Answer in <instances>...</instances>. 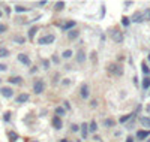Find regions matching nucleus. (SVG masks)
Wrapping results in <instances>:
<instances>
[{
  "label": "nucleus",
  "instance_id": "24",
  "mask_svg": "<svg viewBox=\"0 0 150 142\" xmlns=\"http://www.w3.org/2000/svg\"><path fill=\"white\" fill-rule=\"evenodd\" d=\"M14 11L17 12V14H20V12H27L29 9L24 8V6H20V5H18V6H15V8H14Z\"/></svg>",
  "mask_w": 150,
  "mask_h": 142
},
{
  "label": "nucleus",
  "instance_id": "2",
  "mask_svg": "<svg viewBox=\"0 0 150 142\" xmlns=\"http://www.w3.org/2000/svg\"><path fill=\"white\" fill-rule=\"evenodd\" d=\"M54 41H56V36L54 35H45L42 37H39L38 43L39 45H50V43H53Z\"/></svg>",
  "mask_w": 150,
  "mask_h": 142
},
{
  "label": "nucleus",
  "instance_id": "25",
  "mask_svg": "<svg viewBox=\"0 0 150 142\" xmlns=\"http://www.w3.org/2000/svg\"><path fill=\"white\" fill-rule=\"evenodd\" d=\"M122 24L125 25V27H128V25L131 24V18H128V17L123 15V17H122Z\"/></svg>",
  "mask_w": 150,
  "mask_h": 142
},
{
  "label": "nucleus",
  "instance_id": "26",
  "mask_svg": "<svg viewBox=\"0 0 150 142\" xmlns=\"http://www.w3.org/2000/svg\"><path fill=\"white\" fill-rule=\"evenodd\" d=\"M8 136L11 138V141H12V142H15V141H18V139H20V138H18V135H17L15 132H9V133H8Z\"/></svg>",
  "mask_w": 150,
  "mask_h": 142
},
{
  "label": "nucleus",
  "instance_id": "39",
  "mask_svg": "<svg viewBox=\"0 0 150 142\" xmlns=\"http://www.w3.org/2000/svg\"><path fill=\"white\" fill-rule=\"evenodd\" d=\"M63 103H65V108H68V109L71 108V105H69V102H63Z\"/></svg>",
  "mask_w": 150,
  "mask_h": 142
},
{
  "label": "nucleus",
  "instance_id": "34",
  "mask_svg": "<svg viewBox=\"0 0 150 142\" xmlns=\"http://www.w3.org/2000/svg\"><path fill=\"white\" fill-rule=\"evenodd\" d=\"M6 30H8V27H6L5 24H0V35H2V33H5Z\"/></svg>",
  "mask_w": 150,
  "mask_h": 142
},
{
  "label": "nucleus",
  "instance_id": "16",
  "mask_svg": "<svg viewBox=\"0 0 150 142\" xmlns=\"http://www.w3.org/2000/svg\"><path fill=\"white\" fill-rule=\"evenodd\" d=\"M78 35H80V31H78V30H69L68 31V37H69V39H77V37H78Z\"/></svg>",
  "mask_w": 150,
  "mask_h": 142
},
{
  "label": "nucleus",
  "instance_id": "33",
  "mask_svg": "<svg viewBox=\"0 0 150 142\" xmlns=\"http://www.w3.org/2000/svg\"><path fill=\"white\" fill-rule=\"evenodd\" d=\"M3 120H5V121H9V120H11V112H5V114H3Z\"/></svg>",
  "mask_w": 150,
  "mask_h": 142
},
{
  "label": "nucleus",
  "instance_id": "1",
  "mask_svg": "<svg viewBox=\"0 0 150 142\" xmlns=\"http://www.w3.org/2000/svg\"><path fill=\"white\" fill-rule=\"evenodd\" d=\"M110 36H111V39L116 42V43H122L123 39H125V36H123V31L120 29H111L110 30Z\"/></svg>",
  "mask_w": 150,
  "mask_h": 142
},
{
  "label": "nucleus",
  "instance_id": "8",
  "mask_svg": "<svg viewBox=\"0 0 150 142\" xmlns=\"http://www.w3.org/2000/svg\"><path fill=\"white\" fill-rule=\"evenodd\" d=\"M18 61L20 63H23V64H26V66H29L30 64V59H29V55L27 54H18Z\"/></svg>",
  "mask_w": 150,
  "mask_h": 142
},
{
  "label": "nucleus",
  "instance_id": "20",
  "mask_svg": "<svg viewBox=\"0 0 150 142\" xmlns=\"http://www.w3.org/2000/svg\"><path fill=\"white\" fill-rule=\"evenodd\" d=\"M9 55V49L8 48H0V59H5V57Z\"/></svg>",
  "mask_w": 150,
  "mask_h": 142
},
{
  "label": "nucleus",
  "instance_id": "43",
  "mask_svg": "<svg viewBox=\"0 0 150 142\" xmlns=\"http://www.w3.org/2000/svg\"><path fill=\"white\" fill-rule=\"evenodd\" d=\"M0 18H2V11H0Z\"/></svg>",
  "mask_w": 150,
  "mask_h": 142
},
{
  "label": "nucleus",
  "instance_id": "5",
  "mask_svg": "<svg viewBox=\"0 0 150 142\" xmlns=\"http://www.w3.org/2000/svg\"><path fill=\"white\" fill-rule=\"evenodd\" d=\"M89 94H90V91H89V85H87V84H83V85L80 87V96H81L83 99H87Z\"/></svg>",
  "mask_w": 150,
  "mask_h": 142
},
{
  "label": "nucleus",
  "instance_id": "18",
  "mask_svg": "<svg viewBox=\"0 0 150 142\" xmlns=\"http://www.w3.org/2000/svg\"><path fill=\"white\" fill-rule=\"evenodd\" d=\"M8 81L11 84H21L23 82V78H21V76H12V78H9Z\"/></svg>",
  "mask_w": 150,
  "mask_h": 142
},
{
  "label": "nucleus",
  "instance_id": "40",
  "mask_svg": "<svg viewBox=\"0 0 150 142\" xmlns=\"http://www.w3.org/2000/svg\"><path fill=\"white\" fill-rule=\"evenodd\" d=\"M125 142H134V138H131V136H129V138H128Z\"/></svg>",
  "mask_w": 150,
  "mask_h": 142
},
{
  "label": "nucleus",
  "instance_id": "41",
  "mask_svg": "<svg viewBox=\"0 0 150 142\" xmlns=\"http://www.w3.org/2000/svg\"><path fill=\"white\" fill-rule=\"evenodd\" d=\"M53 61H54V63H59V59H57L56 55H53Z\"/></svg>",
  "mask_w": 150,
  "mask_h": 142
},
{
  "label": "nucleus",
  "instance_id": "21",
  "mask_svg": "<svg viewBox=\"0 0 150 142\" xmlns=\"http://www.w3.org/2000/svg\"><path fill=\"white\" fill-rule=\"evenodd\" d=\"M36 31H38V27H32V29L29 30V39H30V41H33V37H35V35H36Z\"/></svg>",
  "mask_w": 150,
  "mask_h": 142
},
{
  "label": "nucleus",
  "instance_id": "37",
  "mask_svg": "<svg viewBox=\"0 0 150 142\" xmlns=\"http://www.w3.org/2000/svg\"><path fill=\"white\" fill-rule=\"evenodd\" d=\"M71 129H72L74 132H77V130H78V126H77V124H72V126H71Z\"/></svg>",
  "mask_w": 150,
  "mask_h": 142
},
{
  "label": "nucleus",
  "instance_id": "30",
  "mask_svg": "<svg viewBox=\"0 0 150 142\" xmlns=\"http://www.w3.org/2000/svg\"><path fill=\"white\" fill-rule=\"evenodd\" d=\"M63 8H65V2H57L56 3V9L57 11H62Z\"/></svg>",
  "mask_w": 150,
  "mask_h": 142
},
{
  "label": "nucleus",
  "instance_id": "46",
  "mask_svg": "<svg viewBox=\"0 0 150 142\" xmlns=\"http://www.w3.org/2000/svg\"><path fill=\"white\" fill-rule=\"evenodd\" d=\"M0 81H2V79H0Z\"/></svg>",
  "mask_w": 150,
  "mask_h": 142
},
{
  "label": "nucleus",
  "instance_id": "35",
  "mask_svg": "<svg viewBox=\"0 0 150 142\" xmlns=\"http://www.w3.org/2000/svg\"><path fill=\"white\" fill-rule=\"evenodd\" d=\"M42 64H44V69H48L50 67V61L48 60H42Z\"/></svg>",
  "mask_w": 150,
  "mask_h": 142
},
{
  "label": "nucleus",
  "instance_id": "4",
  "mask_svg": "<svg viewBox=\"0 0 150 142\" xmlns=\"http://www.w3.org/2000/svg\"><path fill=\"white\" fill-rule=\"evenodd\" d=\"M0 94H2L3 97H6V99H11L12 96H14V90L9 88V87H2L0 88Z\"/></svg>",
  "mask_w": 150,
  "mask_h": 142
},
{
  "label": "nucleus",
  "instance_id": "10",
  "mask_svg": "<svg viewBox=\"0 0 150 142\" xmlns=\"http://www.w3.org/2000/svg\"><path fill=\"white\" fill-rule=\"evenodd\" d=\"M80 130H81L83 139H86L87 138V133H89V124H87V123H83V124L80 126Z\"/></svg>",
  "mask_w": 150,
  "mask_h": 142
},
{
  "label": "nucleus",
  "instance_id": "36",
  "mask_svg": "<svg viewBox=\"0 0 150 142\" xmlns=\"http://www.w3.org/2000/svg\"><path fill=\"white\" fill-rule=\"evenodd\" d=\"M6 69H8V66H6V64H2V63H0V72H5Z\"/></svg>",
  "mask_w": 150,
  "mask_h": 142
},
{
  "label": "nucleus",
  "instance_id": "15",
  "mask_svg": "<svg viewBox=\"0 0 150 142\" xmlns=\"http://www.w3.org/2000/svg\"><path fill=\"white\" fill-rule=\"evenodd\" d=\"M140 124L143 127H150V118L149 117H140Z\"/></svg>",
  "mask_w": 150,
  "mask_h": 142
},
{
  "label": "nucleus",
  "instance_id": "3",
  "mask_svg": "<svg viewBox=\"0 0 150 142\" xmlns=\"http://www.w3.org/2000/svg\"><path fill=\"white\" fill-rule=\"evenodd\" d=\"M44 88H45V84H44L42 79H36V81L33 82V91H35L36 94H41V93L44 91Z\"/></svg>",
  "mask_w": 150,
  "mask_h": 142
},
{
  "label": "nucleus",
  "instance_id": "42",
  "mask_svg": "<svg viewBox=\"0 0 150 142\" xmlns=\"http://www.w3.org/2000/svg\"><path fill=\"white\" fill-rule=\"evenodd\" d=\"M62 142H68V141H66V139H62Z\"/></svg>",
  "mask_w": 150,
  "mask_h": 142
},
{
  "label": "nucleus",
  "instance_id": "7",
  "mask_svg": "<svg viewBox=\"0 0 150 142\" xmlns=\"http://www.w3.org/2000/svg\"><path fill=\"white\" fill-rule=\"evenodd\" d=\"M29 99H30V96H29L27 93H21V94H18V96H17L15 102H17V103H26Z\"/></svg>",
  "mask_w": 150,
  "mask_h": 142
},
{
  "label": "nucleus",
  "instance_id": "23",
  "mask_svg": "<svg viewBox=\"0 0 150 142\" xmlns=\"http://www.w3.org/2000/svg\"><path fill=\"white\" fill-rule=\"evenodd\" d=\"M149 87H150V76H146V78L143 79V88L147 90Z\"/></svg>",
  "mask_w": 150,
  "mask_h": 142
},
{
  "label": "nucleus",
  "instance_id": "6",
  "mask_svg": "<svg viewBox=\"0 0 150 142\" xmlns=\"http://www.w3.org/2000/svg\"><path fill=\"white\" fill-rule=\"evenodd\" d=\"M110 70H111V73H114L117 76L123 75V69H122V66H119V64H111V66H110Z\"/></svg>",
  "mask_w": 150,
  "mask_h": 142
},
{
  "label": "nucleus",
  "instance_id": "38",
  "mask_svg": "<svg viewBox=\"0 0 150 142\" xmlns=\"http://www.w3.org/2000/svg\"><path fill=\"white\" fill-rule=\"evenodd\" d=\"M44 5H47V0H42V2H39V6H44Z\"/></svg>",
  "mask_w": 150,
  "mask_h": 142
},
{
  "label": "nucleus",
  "instance_id": "45",
  "mask_svg": "<svg viewBox=\"0 0 150 142\" xmlns=\"http://www.w3.org/2000/svg\"><path fill=\"white\" fill-rule=\"evenodd\" d=\"M147 142H150V139H147Z\"/></svg>",
  "mask_w": 150,
  "mask_h": 142
},
{
  "label": "nucleus",
  "instance_id": "31",
  "mask_svg": "<svg viewBox=\"0 0 150 142\" xmlns=\"http://www.w3.org/2000/svg\"><path fill=\"white\" fill-rule=\"evenodd\" d=\"M14 42H17V43H24V37H21V36H17V37H14Z\"/></svg>",
  "mask_w": 150,
  "mask_h": 142
},
{
  "label": "nucleus",
  "instance_id": "14",
  "mask_svg": "<svg viewBox=\"0 0 150 142\" xmlns=\"http://www.w3.org/2000/svg\"><path fill=\"white\" fill-rule=\"evenodd\" d=\"M84 60H86V54H84L83 49H80V51L77 53V61H78V63H84Z\"/></svg>",
  "mask_w": 150,
  "mask_h": 142
},
{
  "label": "nucleus",
  "instance_id": "9",
  "mask_svg": "<svg viewBox=\"0 0 150 142\" xmlns=\"http://www.w3.org/2000/svg\"><path fill=\"white\" fill-rule=\"evenodd\" d=\"M53 126L56 130H60L62 126H63V123H62V118L60 117H57V115H54V118H53Z\"/></svg>",
  "mask_w": 150,
  "mask_h": 142
},
{
  "label": "nucleus",
  "instance_id": "28",
  "mask_svg": "<svg viewBox=\"0 0 150 142\" xmlns=\"http://www.w3.org/2000/svg\"><path fill=\"white\" fill-rule=\"evenodd\" d=\"M56 115H57V117H62V115H65V109L60 108V106H57L56 108Z\"/></svg>",
  "mask_w": 150,
  "mask_h": 142
},
{
  "label": "nucleus",
  "instance_id": "44",
  "mask_svg": "<svg viewBox=\"0 0 150 142\" xmlns=\"http://www.w3.org/2000/svg\"><path fill=\"white\" fill-rule=\"evenodd\" d=\"M149 60H150V54H149Z\"/></svg>",
  "mask_w": 150,
  "mask_h": 142
},
{
  "label": "nucleus",
  "instance_id": "29",
  "mask_svg": "<svg viewBox=\"0 0 150 142\" xmlns=\"http://www.w3.org/2000/svg\"><path fill=\"white\" fill-rule=\"evenodd\" d=\"M141 69H143V72H144L146 75H149V73H150V69L147 67V64H146V63H143V64H141Z\"/></svg>",
  "mask_w": 150,
  "mask_h": 142
},
{
  "label": "nucleus",
  "instance_id": "32",
  "mask_svg": "<svg viewBox=\"0 0 150 142\" xmlns=\"http://www.w3.org/2000/svg\"><path fill=\"white\" fill-rule=\"evenodd\" d=\"M131 117L132 115H123V117L120 118V123H126L128 120H131Z\"/></svg>",
  "mask_w": 150,
  "mask_h": 142
},
{
  "label": "nucleus",
  "instance_id": "13",
  "mask_svg": "<svg viewBox=\"0 0 150 142\" xmlns=\"http://www.w3.org/2000/svg\"><path fill=\"white\" fill-rule=\"evenodd\" d=\"M72 27H75V21H66L63 25H62V30H65V31H69Z\"/></svg>",
  "mask_w": 150,
  "mask_h": 142
},
{
  "label": "nucleus",
  "instance_id": "19",
  "mask_svg": "<svg viewBox=\"0 0 150 142\" xmlns=\"http://www.w3.org/2000/svg\"><path fill=\"white\" fill-rule=\"evenodd\" d=\"M116 126V121L111 120V118H107V120H104V127H113Z\"/></svg>",
  "mask_w": 150,
  "mask_h": 142
},
{
  "label": "nucleus",
  "instance_id": "17",
  "mask_svg": "<svg viewBox=\"0 0 150 142\" xmlns=\"http://www.w3.org/2000/svg\"><path fill=\"white\" fill-rule=\"evenodd\" d=\"M141 14H143V21H150V8L144 9Z\"/></svg>",
  "mask_w": 150,
  "mask_h": 142
},
{
  "label": "nucleus",
  "instance_id": "22",
  "mask_svg": "<svg viewBox=\"0 0 150 142\" xmlns=\"http://www.w3.org/2000/svg\"><path fill=\"white\" fill-rule=\"evenodd\" d=\"M89 130L92 132V133H95V132L98 130V126H96V121H95V120H92V123L89 124Z\"/></svg>",
  "mask_w": 150,
  "mask_h": 142
},
{
  "label": "nucleus",
  "instance_id": "12",
  "mask_svg": "<svg viewBox=\"0 0 150 142\" xmlns=\"http://www.w3.org/2000/svg\"><path fill=\"white\" fill-rule=\"evenodd\" d=\"M131 21H134V23H141L143 21V14H141V12H138V11L134 12V15L131 17Z\"/></svg>",
  "mask_w": 150,
  "mask_h": 142
},
{
  "label": "nucleus",
  "instance_id": "27",
  "mask_svg": "<svg viewBox=\"0 0 150 142\" xmlns=\"http://www.w3.org/2000/svg\"><path fill=\"white\" fill-rule=\"evenodd\" d=\"M62 57H63V59H71V57H72V51H71V49H66V51H63Z\"/></svg>",
  "mask_w": 150,
  "mask_h": 142
},
{
  "label": "nucleus",
  "instance_id": "11",
  "mask_svg": "<svg viewBox=\"0 0 150 142\" xmlns=\"http://www.w3.org/2000/svg\"><path fill=\"white\" fill-rule=\"evenodd\" d=\"M149 136H150V130H138V132H137V138H138L140 141L141 139H146Z\"/></svg>",
  "mask_w": 150,
  "mask_h": 142
}]
</instances>
